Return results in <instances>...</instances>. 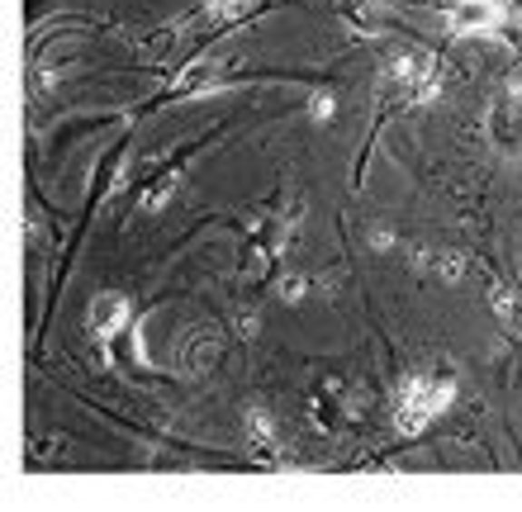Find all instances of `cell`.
<instances>
[{"label":"cell","instance_id":"7a4b0ae2","mask_svg":"<svg viewBox=\"0 0 522 512\" xmlns=\"http://www.w3.org/2000/svg\"><path fill=\"white\" fill-rule=\"evenodd\" d=\"M447 19H451L456 34H489L498 19H504V10L489 5V0H456Z\"/></svg>","mask_w":522,"mask_h":512},{"label":"cell","instance_id":"5b68a950","mask_svg":"<svg viewBox=\"0 0 522 512\" xmlns=\"http://www.w3.org/2000/svg\"><path fill=\"white\" fill-rule=\"evenodd\" d=\"M313 119H332V110H338V104H332V95H313Z\"/></svg>","mask_w":522,"mask_h":512},{"label":"cell","instance_id":"3957f363","mask_svg":"<svg viewBox=\"0 0 522 512\" xmlns=\"http://www.w3.org/2000/svg\"><path fill=\"white\" fill-rule=\"evenodd\" d=\"M86 323H91L95 337H114L123 323H129V304H123L119 294H100L91 304V313H86Z\"/></svg>","mask_w":522,"mask_h":512},{"label":"cell","instance_id":"6da1fadb","mask_svg":"<svg viewBox=\"0 0 522 512\" xmlns=\"http://www.w3.org/2000/svg\"><path fill=\"white\" fill-rule=\"evenodd\" d=\"M451 394H456L451 379L409 375V379L399 384V394H394V422H399V432H423L437 413H447Z\"/></svg>","mask_w":522,"mask_h":512},{"label":"cell","instance_id":"277c9868","mask_svg":"<svg viewBox=\"0 0 522 512\" xmlns=\"http://www.w3.org/2000/svg\"><path fill=\"white\" fill-rule=\"evenodd\" d=\"M247 437H252L257 446H276V427H271V418H266L261 409L247 413Z\"/></svg>","mask_w":522,"mask_h":512}]
</instances>
